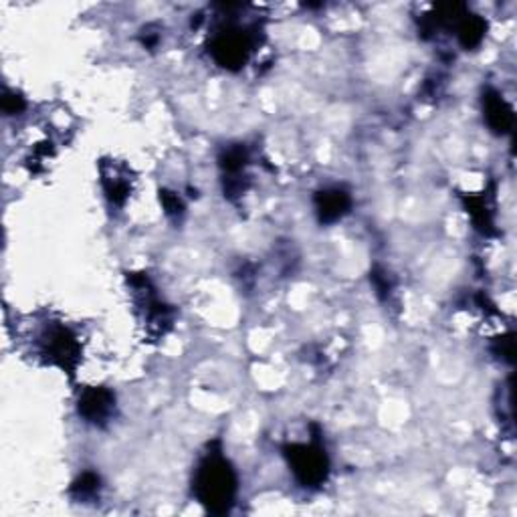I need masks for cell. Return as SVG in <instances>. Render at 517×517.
Masks as SVG:
<instances>
[{
    "mask_svg": "<svg viewBox=\"0 0 517 517\" xmlns=\"http://www.w3.org/2000/svg\"><path fill=\"white\" fill-rule=\"evenodd\" d=\"M99 487H101L99 477L95 475V473H91V471H87L73 483V487H71V493H73L77 499H91V497L98 495Z\"/></svg>",
    "mask_w": 517,
    "mask_h": 517,
    "instance_id": "13",
    "label": "cell"
},
{
    "mask_svg": "<svg viewBox=\"0 0 517 517\" xmlns=\"http://www.w3.org/2000/svg\"><path fill=\"white\" fill-rule=\"evenodd\" d=\"M495 352H497L501 358H505L507 362H513V336L499 338Z\"/></svg>",
    "mask_w": 517,
    "mask_h": 517,
    "instance_id": "17",
    "label": "cell"
},
{
    "mask_svg": "<svg viewBox=\"0 0 517 517\" xmlns=\"http://www.w3.org/2000/svg\"><path fill=\"white\" fill-rule=\"evenodd\" d=\"M246 164V150L243 146H233L222 152L220 166L227 177H238Z\"/></svg>",
    "mask_w": 517,
    "mask_h": 517,
    "instance_id": "12",
    "label": "cell"
},
{
    "mask_svg": "<svg viewBox=\"0 0 517 517\" xmlns=\"http://www.w3.org/2000/svg\"><path fill=\"white\" fill-rule=\"evenodd\" d=\"M283 452L293 475L304 487H320L328 479L330 461L325 449L317 441L309 444H288Z\"/></svg>",
    "mask_w": 517,
    "mask_h": 517,
    "instance_id": "2",
    "label": "cell"
},
{
    "mask_svg": "<svg viewBox=\"0 0 517 517\" xmlns=\"http://www.w3.org/2000/svg\"><path fill=\"white\" fill-rule=\"evenodd\" d=\"M99 170H101V185L103 190H106L108 198L114 204L122 206L127 201L132 190L130 174H127L124 166H119L117 162H106V160L99 164Z\"/></svg>",
    "mask_w": 517,
    "mask_h": 517,
    "instance_id": "8",
    "label": "cell"
},
{
    "mask_svg": "<svg viewBox=\"0 0 517 517\" xmlns=\"http://www.w3.org/2000/svg\"><path fill=\"white\" fill-rule=\"evenodd\" d=\"M41 356L49 364L73 374L82 358V344L75 332H71L67 325H53L43 333Z\"/></svg>",
    "mask_w": 517,
    "mask_h": 517,
    "instance_id": "4",
    "label": "cell"
},
{
    "mask_svg": "<svg viewBox=\"0 0 517 517\" xmlns=\"http://www.w3.org/2000/svg\"><path fill=\"white\" fill-rule=\"evenodd\" d=\"M194 495L214 515H225L235 505L237 475L220 452H209L194 475Z\"/></svg>",
    "mask_w": 517,
    "mask_h": 517,
    "instance_id": "1",
    "label": "cell"
},
{
    "mask_svg": "<svg viewBox=\"0 0 517 517\" xmlns=\"http://www.w3.org/2000/svg\"><path fill=\"white\" fill-rule=\"evenodd\" d=\"M483 111L487 125L495 134H507L513 130V108L504 99V95L495 90H487L483 93Z\"/></svg>",
    "mask_w": 517,
    "mask_h": 517,
    "instance_id": "7",
    "label": "cell"
},
{
    "mask_svg": "<svg viewBox=\"0 0 517 517\" xmlns=\"http://www.w3.org/2000/svg\"><path fill=\"white\" fill-rule=\"evenodd\" d=\"M116 409V396L108 388H87L79 399L77 410L87 423L103 425L106 420L114 415Z\"/></svg>",
    "mask_w": 517,
    "mask_h": 517,
    "instance_id": "6",
    "label": "cell"
},
{
    "mask_svg": "<svg viewBox=\"0 0 517 517\" xmlns=\"http://www.w3.org/2000/svg\"><path fill=\"white\" fill-rule=\"evenodd\" d=\"M160 202H162L164 211H166V214H168V217L178 219V217H182V212H185V204H182L178 194L168 193V190H162L160 193Z\"/></svg>",
    "mask_w": 517,
    "mask_h": 517,
    "instance_id": "14",
    "label": "cell"
},
{
    "mask_svg": "<svg viewBox=\"0 0 517 517\" xmlns=\"http://www.w3.org/2000/svg\"><path fill=\"white\" fill-rule=\"evenodd\" d=\"M251 51V39L241 29L228 27L219 30L211 41V55L220 67L237 71L241 69Z\"/></svg>",
    "mask_w": 517,
    "mask_h": 517,
    "instance_id": "5",
    "label": "cell"
},
{
    "mask_svg": "<svg viewBox=\"0 0 517 517\" xmlns=\"http://www.w3.org/2000/svg\"><path fill=\"white\" fill-rule=\"evenodd\" d=\"M465 206L467 212L471 214V219L475 222V227L481 230L485 235L493 233V219H491V211L487 202H485L483 196H469L465 198Z\"/></svg>",
    "mask_w": 517,
    "mask_h": 517,
    "instance_id": "11",
    "label": "cell"
},
{
    "mask_svg": "<svg viewBox=\"0 0 517 517\" xmlns=\"http://www.w3.org/2000/svg\"><path fill=\"white\" fill-rule=\"evenodd\" d=\"M352 206V198L346 193V190L340 188H328L322 190V193L315 194V211L320 222H330L340 220Z\"/></svg>",
    "mask_w": 517,
    "mask_h": 517,
    "instance_id": "9",
    "label": "cell"
},
{
    "mask_svg": "<svg viewBox=\"0 0 517 517\" xmlns=\"http://www.w3.org/2000/svg\"><path fill=\"white\" fill-rule=\"evenodd\" d=\"M3 109H4V114L17 116V114H21L22 109H25V99H22L19 93L4 91V95H3Z\"/></svg>",
    "mask_w": 517,
    "mask_h": 517,
    "instance_id": "15",
    "label": "cell"
},
{
    "mask_svg": "<svg viewBox=\"0 0 517 517\" xmlns=\"http://www.w3.org/2000/svg\"><path fill=\"white\" fill-rule=\"evenodd\" d=\"M127 283H130V288L134 291V304H136V309L142 315V322H144L146 330L152 333V336H164L166 330L172 325L170 309L158 299L148 275L132 273L127 275Z\"/></svg>",
    "mask_w": 517,
    "mask_h": 517,
    "instance_id": "3",
    "label": "cell"
},
{
    "mask_svg": "<svg viewBox=\"0 0 517 517\" xmlns=\"http://www.w3.org/2000/svg\"><path fill=\"white\" fill-rule=\"evenodd\" d=\"M485 33H487V22L481 17H477V14H465V17L459 21L457 37L463 49H475V47H479Z\"/></svg>",
    "mask_w": 517,
    "mask_h": 517,
    "instance_id": "10",
    "label": "cell"
},
{
    "mask_svg": "<svg viewBox=\"0 0 517 517\" xmlns=\"http://www.w3.org/2000/svg\"><path fill=\"white\" fill-rule=\"evenodd\" d=\"M372 281H374V285H376V289H378V293L380 296H391V281H388V275L384 273V271H380V269H376V271L372 273Z\"/></svg>",
    "mask_w": 517,
    "mask_h": 517,
    "instance_id": "16",
    "label": "cell"
}]
</instances>
